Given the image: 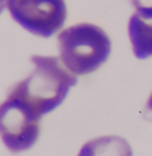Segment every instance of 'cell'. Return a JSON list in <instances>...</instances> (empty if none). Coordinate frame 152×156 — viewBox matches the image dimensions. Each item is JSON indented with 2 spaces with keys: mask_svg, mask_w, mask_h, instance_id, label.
<instances>
[{
  "mask_svg": "<svg viewBox=\"0 0 152 156\" xmlns=\"http://www.w3.org/2000/svg\"><path fill=\"white\" fill-rule=\"evenodd\" d=\"M31 62L34 69L27 78L13 86L7 95L18 98L42 116L62 104L78 80L58 57L33 55Z\"/></svg>",
  "mask_w": 152,
  "mask_h": 156,
  "instance_id": "cell-1",
  "label": "cell"
},
{
  "mask_svg": "<svg viewBox=\"0 0 152 156\" xmlns=\"http://www.w3.org/2000/svg\"><path fill=\"white\" fill-rule=\"evenodd\" d=\"M60 60L74 76L96 71L112 51L110 36L100 26L81 23L64 29L58 35Z\"/></svg>",
  "mask_w": 152,
  "mask_h": 156,
  "instance_id": "cell-2",
  "label": "cell"
},
{
  "mask_svg": "<svg viewBox=\"0 0 152 156\" xmlns=\"http://www.w3.org/2000/svg\"><path fill=\"white\" fill-rule=\"evenodd\" d=\"M42 116L21 100L7 95L0 102V136L12 153L33 147L41 134Z\"/></svg>",
  "mask_w": 152,
  "mask_h": 156,
  "instance_id": "cell-3",
  "label": "cell"
},
{
  "mask_svg": "<svg viewBox=\"0 0 152 156\" xmlns=\"http://www.w3.org/2000/svg\"><path fill=\"white\" fill-rule=\"evenodd\" d=\"M6 7L16 22L42 37L60 30L67 17L64 0H6Z\"/></svg>",
  "mask_w": 152,
  "mask_h": 156,
  "instance_id": "cell-4",
  "label": "cell"
},
{
  "mask_svg": "<svg viewBox=\"0 0 152 156\" xmlns=\"http://www.w3.org/2000/svg\"><path fill=\"white\" fill-rule=\"evenodd\" d=\"M132 52L139 59L152 56V10H136L128 22Z\"/></svg>",
  "mask_w": 152,
  "mask_h": 156,
  "instance_id": "cell-5",
  "label": "cell"
},
{
  "mask_svg": "<svg viewBox=\"0 0 152 156\" xmlns=\"http://www.w3.org/2000/svg\"><path fill=\"white\" fill-rule=\"evenodd\" d=\"M78 156H132V149L124 137L105 136L85 143Z\"/></svg>",
  "mask_w": 152,
  "mask_h": 156,
  "instance_id": "cell-6",
  "label": "cell"
},
{
  "mask_svg": "<svg viewBox=\"0 0 152 156\" xmlns=\"http://www.w3.org/2000/svg\"><path fill=\"white\" fill-rule=\"evenodd\" d=\"M136 10H152V0H130Z\"/></svg>",
  "mask_w": 152,
  "mask_h": 156,
  "instance_id": "cell-7",
  "label": "cell"
},
{
  "mask_svg": "<svg viewBox=\"0 0 152 156\" xmlns=\"http://www.w3.org/2000/svg\"><path fill=\"white\" fill-rule=\"evenodd\" d=\"M147 110L149 111V112L152 113V93H151L150 97H149V99L147 101Z\"/></svg>",
  "mask_w": 152,
  "mask_h": 156,
  "instance_id": "cell-8",
  "label": "cell"
},
{
  "mask_svg": "<svg viewBox=\"0 0 152 156\" xmlns=\"http://www.w3.org/2000/svg\"><path fill=\"white\" fill-rule=\"evenodd\" d=\"M5 4H6V0H0V14H1V12L3 10Z\"/></svg>",
  "mask_w": 152,
  "mask_h": 156,
  "instance_id": "cell-9",
  "label": "cell"
}]
</instances>
